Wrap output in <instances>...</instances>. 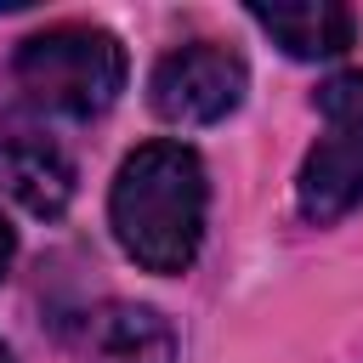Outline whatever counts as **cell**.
<instances>
[{
	"instance_id": "obj_1",
	"label": "cell",
	"mask_w": 363,
	"mask_h": 363,
	"mask_svg": "<svg viewBox=\"0 0 363 363\" xmlns=\"http://www.w3.org/2000/svg\"><path fill=\"white\" fill-rule=\"evenodd\" d=\"M210 182L187 142H142L108 193V227L142 272H187L204 244Z\"/></svg>"
},
{
	"instance_id": "obj_5",
	"label": "cell",
	"mask_w": 363,
	"mask_h": 363,
	"mask_svg": "<svg viewBox=\"0 0 363 363\" xmlns=\"http://www.w3.org/2000/svg\"><path fill=\"white\" fill-rule=\"evenodd\" d=\"M79 363H176V329L142 301H102L74 329Z\"/></svg>"
},
{
	"instance_id": "obj_8",
	"label": "cell",
	"mask_w": 363,
	"mask_h": 363,
	"mask_svg": "<svg viewBox=\"0 0 363 363\" xmlns=\"http://www.w3.org/2000/svg\"><path fill=\"white\" fill-rule=\"evenodd\" d=\"M11 255H17V238H11V227H6V216H0V278H6Z\"/></svg>"
},
{
	"instance_id": "obj_7",
	"label": "cell",
	"mask_w": 363,
	"mask_h": 363,
	"mask_svg": "<svg viewBox=\"0 0 363 363\" xmlns=\"http://www.w3.org/2000/svg\"><path fill=\"white\" fill-rule=\"evenodd\" d=\"M250 17L295 57V62H323V57H340L357 34L352 11L346 6H329V0H295V6H250Z\"/></svg>"
},
{
	"instance_id": "obj_4",
	"label": "cell",
	"mask_w": 363,
	"mask_h": 363,
	"mask_svg": "<svg viewBox=\"0 0 363 363\" xmlns=\"http://www.w3.org/2000/svg\"><path fill=\"white\" fill-rule=\"evenodd\" d=\"M244 57L210 40H193L170 57H159L153 79H147V102L159 119L170 125H216L244 102Z\"/></svg>"
},
{
	"instance_id": "obj_2",
	"label": "cell",
	"mask_w": 363,
	"mask_h": 363,
	"mask_svg": "<svg viewBox=\"0 0 363 363\" xmlns=\"http://www.w3.org/2000/svg\"><path fill=\"white\" fill-rule=\"evenodd\" d=\"M11 79L28 96V108H40V113L96 119L102 108H113L119 85H125V45L108 28L57 23L17 45Z\"/></svg>"
},
{
	"instance_id": "obj_3",
	"label": "cell",
	"mask_w": 363,
	"mask_h": 363,
	"mask_svg": "<svg viewBox=\"0 0 363 363\" xmlns=\"http://www.w3.org/2000/svg\"><path fill=\"white\" fill-rule=\"evenodd\" d=\"M318 113H323V136L312 142V153L295 176V204L306 221L329 227L363 204V68L323 79Z\"/></svg>"
},
{
	"instance_id": "obj_6",
	"label": "cell",
	"mask_w": 363,
	"mask_h": 363,
	"mask_svg": "<svg viewBox=\"0 0 363 363\" xmlns=\"http://www.w3.org/2000/svg\"><path fill=\"white\" fill-rule=\"evenodd\" d=\"M0 187L34 216H62L74 199V164L45 130L11 125L0 130Z\"/></svg>"
},
{
	"instance_id": "obj_9",
	"label": "cell",
	"mask_w": 363,
	"mask_h": 363,
	"mask_svg": "<svg viewBox=\"0 0 363 363\" xmlns=\"http://www.w3.org/2000/svg\"><path fill=\"white\" fill-rule=\"evenodd\" d=\"M0 363H17V357H11V346H6V340H0Z\"/></svg>"
}]
</instances>
